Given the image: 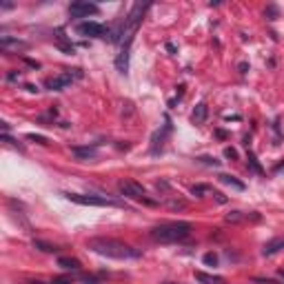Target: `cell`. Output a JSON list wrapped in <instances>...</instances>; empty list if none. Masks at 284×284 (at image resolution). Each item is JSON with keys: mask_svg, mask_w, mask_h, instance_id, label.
Wrapping results in <instances>:
<instances>
[{"mask_svg": "<svg viewBox=\"0 0 284 284\" xmlns=\"http://www.w3.org/2000/svg\"><path fill=\"white\" fill-rule=\"evenodd\" d=\"M87 249L102 255V258H111V260H136L142 255L138 249H134L127 242H120L116 238H91V240H87Z\"/></svg>", "mask_w": 284, "mask_h": 284, "instance_id": "obj_1", "label": "cell"}, {"mask_svg": "<svg viewBox=\"0 0 284 284\" xmlns=\"http://www.w3.org/2000/svg\"><path fill=\"white\" fill-rule=\"evenodd\" d=\"M193 224L184 220H176V222H162V224L153 226L151 229V238L160 244H171V242H182L191 235Z\"/></svg>", "mask_w": 284, "mask_h": 284, "instance_id": "obj_2", "label": "cell"}, {"mask_svg": "<svg viewBox=\"0 0 284 284\" xmlns=\"http://www.w3.org/2000/svg\"><path fill=\"white\" fill-rule=\"evenodd\" d=\"M149 7L151 4H142V2H136L134 7H131V11L127 13V18H125V25H122V29H120V40H118L120 47H131L136 31H138L142 18H144V11Z\"/></svg>", "mask_w": 284, "mask_h": 284, "instance_id": "obj_3", "label": "cell"}, {"mask_svg": "<svg viewBox=\"0 0 284 284\" xmlns=\"http://www.w3.org/2000/svg\"><path fill=\"white\" fill-rule=\"evenodd\" d=\"M65 198L75 205L84 207H120V202L107 196H96V193H65Z\"/></svg>", "mask_w": 284, "mask_h": 284, "instance_id": "obj_4", "label": "cell"}, {"mask_svg": "<svg viewBox=\"0 0 284 284\" xmlns=\"http://www.w3.org/2000/svg\"><path fill=\"white\" fill-rule=\"evenodd\" d=\"M75 31L84 38H105V40H111V29L100 25V22H93V20L80 22V25L75 27Z\"/></svg>", "mask_w": 284, "mask_h": 284, "instance_id": "obj_5", "label": "cell"}, {"mask_svg": "<svg viewBox=\"0 0 284 284\" xmlns=\"http://www.w3.org/2000/svg\"><path fill=\"white\" fill-rule=\"evenodd\" d=\"M118 189H120V193L125 198H131V200H142V202H149V205H153V200H149V198H146L144 187L138 184L136 180H120V182H118Z\"/></svg>", "mask_w": 284, "mask_h": 284, "instance_id": "obj_6", "label": "cell"}, {"mask_svg": "<svg viewBox=\"0 0 284 284\" xmlns=\"http://www.w3.org/2000/svg\"><path fill=\"white\" fill-rule=\"evenodd\" d=\"M80 75H82V73H80V69H75V73L65 71V73H58V75H54V78H47L45 87L49 89V91H63V89H67L75 78H80Z\"/></svg>", "mask_w": 284, "mask_h": 284, "instance_id": "obj_7", "label": "cell"}, {"mask_svg": "<svg viewBox=\"0 0 284 284\" xmlns=\"http://www.w3.org/2000/svg\"><path fill=\"white\" fill-rule=\"evenodd\" d=\"M100 7L93 2H84V0H75L69 4V16L71 18H89V16H98Z\"/></svg>", "mask_w": 284, "mask_h": 284, "instance_id": "obj_8", "label": "cell"}, {"mask_svg": "<svg viewBox=\"0 0 284 284\" xmlns=\"http://www.w3.org/2000/svg\"><path fill=\"white\" fill-rule=\"evenodd\" d=\"M27 42L25 40H18V38H11V36H0V49L4 54H11V51H20V49H27Z\"/></svg>", "mask_w": 284, "mask_h": 284, "instance_id": "obj_9", "label": "cell"}, {"mask_svg": "<svg viewBox=\"0 0 284 284\" xmlns=\"http://www.w3.org/2000/svg\"><path fill=\"white\" fill-rule=\"evenodd\" d=\"M282 249H284V238H273V240H269V242L264 244L262 255H264V258H271V255L280 253Z\"/></svg>", "mask_w": 284, "mask_h": 284, "instance_id": "obj_10", "label": "cell"}, {"mask_svg": "<svg viewBox=\"0 0 284 284\" xmlns=\"http://www.w3.org/2000/svg\"><path fill=\"white\" fill-rule=\"evenodd\" d=\"M71 153H73L78 160H93L98 155V149L96 146H73Z\"/></svg>", "mask_w": 284, "mask_h": 284, "instance_id": "obj_11", "label": "cell"}, {"mask_svg": "<svg viewBox=\"0 0 284 284\" xmlns=\"http://www.w3.org/2000/svg\"><path fill=\"white\" fill-rule=\"evenodd\" d=\"M129 51L131 47H120V54L116 58V69L120 73H127V69H129Z\"/></svg>", "mask_w": 284, "mask_h": 284, "instance_id": "obj_12", "label": "cell"}, {"mask_svg": "<svg viewBox=\"0 0 284 284\" xmlns=\"http://www.w3.org/2000/svg\"><path fill=\"white\" fill-rule=\"evenodd\" d=\"M207 116H209V107H207V102H200V105L193 109V113H191V122H193V125H205Z\"/></svg>", "mask_w": 284, "mask_h": 284, "instance_id": "obj_13", "label": "cell"}, {"mask_svg": "<svg viewBox=\"0 0 284 284\" xmlns=\"http://www.w3.org/2000/svg\"><path fill=\"white\" fill-rule=\"evenodd\" d=\"M58 267L65 269V271H80L82 269V262L78 258H58Z\"/></svg>", "mask_w": 284, "mask_h": 284, "instance_id": "obj_14", "label": "cell"}, {"mask_svg": "<svg viewBox=\"0 0 284 284\" xmlns=\"http://www.w3.org/2000/svg\"><path fill=\"white\" fill-rule=\"evenodd\" d=\"M196 280L200 284H226L224 278L220 276H209V273H202V271H196Z\"/></svg>", "mask_w": 284, "mask_h": 284, "instance_id": "obj_15", "label": "cell"}, {"mask_svg": "<svg viewBox=\"0 0 284 284\" xmlns=\"http://www.w3.org/2000/svg\"><path fill=\"white\" fill-rule=\"evenodd\" d=\"M244 220H260V215L258 213L247 215V213H242V211H231L229 215H226V222H244Z\"/></svg>", "mask_w": 284, "mask_h": 284, "instance_id": "obj_16", "label": "cell"}, {"mask_svg": "<svg viewBox=\"0 0 284 284\" xmlns=\"http://www.w3.org/2000/svg\"><path fill=\"white\" fill-rule=\"evenodd\" d=\"M220 182H222V184H226V187L238 189V191H244V182L235 180L233 176H229V173H220Z\"/></svg>", "mask_w": 284, "mask_h": 284, "instance_id": "obj_17", "label": "cell"}, {"mask_svg": "<svg viewBox=\"0 0 284 284\" xmlns=\"http://www.w3.org/2000/svg\"><path fill=\"white\" fill-rule=\"evenodd\" d=\"M191 193H193L196 198H205V193H213V191H211L209 184H196V187L191 189Z\"/></svg>", "mask_w": 284, "mask_h": 284, "instance_id": "obj_18", "label": "cell"}, {"mask_svg": "<svg viewBox=\"0 0 284 284\" xmlns=\"http://www.w3.org/2000/svg\"><path fill=\"white\" fill-rule=\"evenodd\" d=\"M196 160L202 164H207V167H220V160L211 158V155H200V158H196Z\"/></svg>", "mask_w": 284, "mask_h": 284, "instance_id": "obj_19", "label": "cell"}, {"mask_svg": "<svg viewBox=\"0 0 284 284\" xmlns=\"http://www.w3.org/2000/svg\"><path fill=\"white\" fill-rule=\"evenodd\" d=\"M34 247H36V249H40V251H45V253H56V251H58V249L54 247V244L40 242V240H36V242H34Z\"/></svg>", "mask_w": 284, "mask_h": 284, "instance_id": "obj_20", "label": "cell"}, {"mask_svg": "<svg viewBox=\"0 0 284 284\" xmlns=\"http://www.w3.org/2000/svg\"><path fill=\"white\" fill-rule=\"evenodd\" d=\"M202 262L207 264V267H217V255L209 251V253H205V258H202Z\"/></svg>", "mask_w": 284, "mask_h": 284, "instance_id": "obj_21", "label": "cell"}, {"mask_svg": "<svg viewBox=\"0 0 284 284\" xmlns=\"http://www.w3.org/2000/svg\"><path fill=\"white\" fill-rule=\"evenodd\" d=\"M249 164H251V169H255L258 173H262V167L258 164V160H255V155H253V153H249Z\"/></svg>", "mask_w": 284, "mask_h": 284, "instance_id": "obj_22", "label": "cell"}, {"mask_svg": "<svg viewBox=\"0 0 284 284\" xmlns=\"http://www.w3.org/2000/svg\"><path fill=\"white\" fill-rule=\"evenodd\" d=\"M27 140H34V142H38V144H47V138L36 136V134H29V136H27Z\"/></svg>", "mask_w": 284, "mask_h": 284, "instance_id": "obj_23", "label": "cell"}, {"mask_svg": "<svg viewBox=\"0 0 284 284\" xmlns=\"http://www.w3.org/2000/svg\"><path fill=\"white\" fill-rule=\"evenodd\" d=\"M224 155H226V158H238V151H235V149H231V146H226V149H224Z\"/></svg>", "mask_w": 284, "mask_h": 284, "instance_id": "obj_24", "label": "cell"}, {"mask_svg": "<svg viewBox=\"0 0 284 284\" xmlns=\"http://www.w3.org/2000/svg\"><path fill=\"white\" fill-rule=\"evenodd\" d=\"M264 13H269V16H271L269 20H276V18H278V9L276 7H267V11H264Z\"/></svg>", "mask_w": 284, "mask_h": 284, "instance_id": "obj_25", "label": "cell"}, {"mask_svg": "<svg viewBox=\"0 0 284 284\" xmlns=\"http://www.w3.org/2000/svg\"><path fill=\"white\" fill-rule=\"evenodd\" d=\"M213 196H215V200H217V202H222V205H224V202H226V198H224V196H222V193L213 191Z\"/></svg>", "mask_w": 284, "mask_h": 284, "instance_id": "obj_26", "label": "cell"}, {"mask_svg": "<svg viewBox=\"0 0 284 284\" xmlns=\"http://www.w3.org/2000/svg\"><path fill=\"white\" fill-rule=\"evenodd\" d=\"M258 284H276V282H264V280H255Z\"/></svg>", "mask_w": 284, "mask_h": 284, "instance_id": "obj_27", "label": "cell"}, {"mask_svg": "<svg viewBox=\"0 0 284 284\" xmlns=\"http://www.w3.org/2000/svg\"><path fill=\"white\" fill-rule=\"evenodd\" d=\"M164 284H173V282H164Z\"/></svg>", "mask_w": 284, "mask_h": 284, "instance_id": "obj_28", "label": "cell"}]
</instances>
